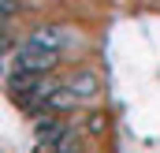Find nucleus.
I'll use <instances>...</instances> for the list:
<instances>
[{
    "label": "nucleus",
    "instance_id": "f257e3e1",
    "mask_svg": "<svg viewBox=\"0 0 160 153\" xmlns=\"http://www.w3.org/2000/svg\"><path fill=\"white\" fill-rule=\"evenodd\" d=\"M56 60H60V56L41 52V49H34V45H19V49H15L11 75H45V71H52V67H56Z\"/></svg>",
    "mask_w": 160,
    "mask_h": 153
},
{
    "label": "nucleus",
    "instance_id": "20e7f679",
    "mask_svg": "<svg viewBox=\"0 0 160 153\" xmlns=\"http://www.w3.org/2000/svg\"><path fill=\"white\" fill-rule=\"evenodd\" d=\"M19 8H22V0H0V23H8Z\"/></svg>",
    "mask_w": 160,
    "mask_h": 153
},
{
    "label": "nucleus",
    "instance_id": "f03ea898",
    "mask_svg": "<svg viewBox=\"0 0 160 153\" xmlns=\"http://www.w3.org/2000/svg\"><path fill=\"white\" fill-rule=\"evenodd\" d=\"M67 41H71V30H67V26L45 23V26H38V30L26 38V45H34V49H41V52H52V56H60V52L67 49Z\"/></svg>",
    "mask_w": 160,
    "mask_h": 153
},
{
    "label": "nucleus",
    "instance_id": "7ed1b4c3",
    "mask_svg": "<svg viewBox=\"0 0 160 153\" xmlns=\"http://www.w3.org/2000/svg\"><path fill=\"white\" fill-rule=\"evenodd\" d=\"M63 86H67V93H71L75 101H89V97L97 93V75H93V71H75V75L63 78Z\"/></svg>",
    "mask_w": 160,
    "mask_h": 153
}]
</instances>
